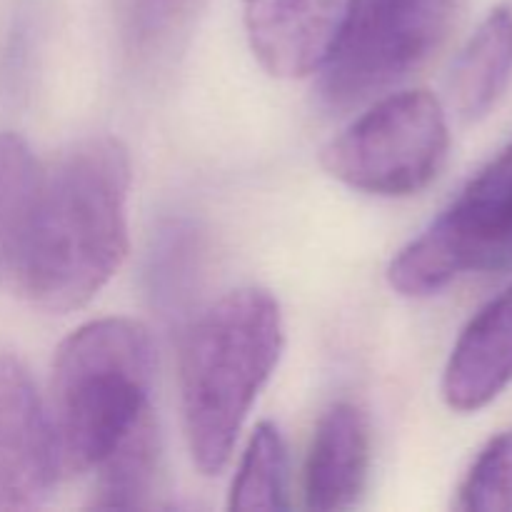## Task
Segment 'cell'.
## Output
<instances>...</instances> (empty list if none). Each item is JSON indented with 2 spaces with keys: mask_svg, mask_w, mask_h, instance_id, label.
<instances>
[{
  "mask_svg": "<svg viewBox=\"0 0 512 512\" xmlns=\"http://www.w3.org/2000/svg\"><path fill=\"white\" fill-rule=\"evenodd\" d=\"M130 158L120 140H80L43 175L33 233L15 290L70 313L108 285L128 255Z\"/></svg>",
  "mask_w": 512,
  "mask_h": 512,
  "instance_id": "6da1fadb",
  "label": "cell"
},
{
  "mask_svg": "<svg viewBox=\"0 0 512 512\" xmlns=\"http://www.w3.org/2000/svg\"><path fill=\"white\" fill-rule=\"evenodd\" d=\"M285 345L280 303L263 288L223 295L193 320L180 353V408L203 475L228 465L240 430Z\"/></svg>",
  "mask_w": 512,
  "mask_h": 512,
  "instance_id": "7a4b0ae2",
  "label": "cell"
},
{
  "mask_svg": "<svg viewBox=\"0 0 512 512\" xmlns=\"http://www.w3.org/2000/svg\"><path fill=\"white\" fill-rule=\"evenodd\" d=\"M153 340L128 318L85 323L60 343L48 418L65 473L95 470L150 413Z\"/></svg>",
  "mask_w": 512,
  "mask_h": 512,
  "instance_id": "3957f363",
  "label": "cell"
},
{
  "mask_svg": "<svg viewBox=\"0 0 512 512\" xmlns=\"http://www.w3.org/2000/svg\"><path fill=\"white\" fill-rule=\"evenodd\" d=\"M512 265V140L463 193L405 245L388 268L390 288L428 298L463 275Z\"/></svg>",
  "mask_w": 512,
  "mask_h": 512,
  "instance_id": "277c9868",
  "label": "cell"
},
{
  "mask_svg": "<svg viewBox=\"0 0 512 512\" xmlns=\"http://www.w3.org/2000/svg\"><path fill=\"white\" fill-rule=\"evenodd\" d=\"M463 0H353L323 60L320 93L350 108L425 63L448 38Z\"/></svg>",
  "mask_w": 512,
  "mask_h": 512,
  "instance_id": "5b68a950",
  "label": "cell"
},
{
  "mask_svg": "<svg viewBox=\"0 0 512 512\" xmlns=\"http://www.w3.org/2000/svg\"><path fill=\"white\" fill-rule=\"evenodd\" d=\"M450 148L443 105L428 90L388 95L323 150V168L348 188L405 198L438 178Z\"/></svg>",
  "mask_w": 512,
  "mask_h": 512,
  "instance_id": "8992f818",
  "label": "cell"
},
{
  "mask_svg": "<svg viewBox=\"0 0 512 512\" xmlns=\"http://www.w3.org/2000/svg\"><path fill=\"white\" fill-rule=\"evenodd\" d=\"M63 473L48 408L13 355L0 353V510L43 505Z\"/></svg>",
  "mask_w": 512,
  "mask_h": 512,
  "instance_id": "52a82bcc",
  "label": "cell"
},
{
  "mask_svg": "<svg viewBox=\"0 0 512 512\" xmlns=\"http://www.w3.org/2000/svg\"><path fill=\"white\" fill-rule=\"evenodd\" d=\"M353 0H243L258 63L275 78H303L323 65Z\"/></svg>",
  "mask_w": 512,
  "mask_h": 512,
  "instance_id": "ba28073f",
  "label": "cell"
},
{
  "mask_svg": "<svg viewBox=\"0 0 512 512\" xmlns=\"http://www.w3.org/2000/svg\"><path fill=\"white\" fill-rule=\"evenodd\" d=\"M512 385V285L490 300L460 333L443 373V398L475 413Z\"/></svg>",
  "mask_w": 512,
  "mask_h": 512,
  "instance_id": "9c48e42d",
  "label": "cell"
},
{
  "mask_svg": "<svg viewBox=\"0 0 512 512\" xmlns=\"http://www.w3.org/2000/svg\"><path fill=\"white\" fill-rule=\"evenodd\" d=\"M370 475V423L363 408L340 400L315 428L305 463V505L348 510L365 493Z\"/></svg>",
  "mask_w": 512,
  "mask_h": 512,
  "instance_id": "30bf717a",
  "label": "cell"
},
{
  "mask_svg": "<svg viewBox=\"0 0 512 512\" xmlns=\"http://www.w3.org/2000/svg\"><path fill=\"white\" fill-rule=\"evenodd\" d=\"M205 270V235L190 218H168L155 228L145 255V293L150 308L168 323L193 310Z\"/></svg>",
  "mask_w": 512,
  "mask_h": 512,
  "instance_id": "8fae6325",
  "label": "cell"
},
{
  "mask_svg": "<svg viewBox=\"0 0 512 512\" xmlns=\"http://www.w3.org/2000/svg\"><path fill=\"white\" fill-rule=\"evenodd\" d=\"M43 175L30 145L0 133V288H13L33 233Z\"/></svg>",
  "mask_w": 512,
  "mask_h": 512,
  "instance_id": "7c38bea8",
  "label": "cell"
},
{
  "mask_svg": "<svg viewBox=\"0 0 512 512\" xmlns=\"http://www.w3.org/2000/svg\"><path fill=\"white\" fill-rule=\"evenodd\" d=\"M512 75V10L495 8L480 23L455 60L450 98L465 120H480L493 110Z\"/></svg>",
  "mask_w": 512,
  "mask_h": 512,
  "instance_id": "4fadbf2b",
  "label": "cell"
},
{
  "mask_svg": "<svg viewBox=\"0 0 512 512\" xmlns=\"http://www.w3.org/2000/svg\"><path fill=\"white\" fill-rule=\"evenodd\" d=\"M160 468V433L150 410L113 453L105 455L95 468L98 478L93 485L90 505L98 510H135L148 508L150 495L158 483Z\"/></svg>",
  "mask_w": 512,
  "mask_h": 512,
  "instance_id": "5bb4252c",
  "label": "cell"
},
{
  "mask_svg": "<svg viewBox=\"0 0 512 512\" xmlns=\"http://www.w3.org/2000/svg\"><path fill=\"white\" fill-rule=\"evenodd\" d=\"M233 510H285L288 503V448L273 423H260L240 460L233 490Z\"/></svg>",
  "mask_w": 512,
  "mask_h": 512,
  "instance_id": "9a60e30c",
  "label": "cell"
},
{
  "mask_svg": "<svg viewBox=\"0 0 512 512\" xmlns=\"http://www.w3.org/2000/svg\"><path fill=\"white\" fill-rule=\"evenodd\" d=\"M200 0H125V50L138 63L160 58L193 20Z\"/></svg>",
  "mask_w": 512,
  "mask_h": 512,
  "instance_id": "2e32d148",
  "label": "cell"
},
{
  "mask_svg": "<svg viewBox=\"0 0 512 512\" xmlns=\"http://www.w3.org/2000/svg\"><path fill=\"white\" fill-rule=\"evenodd\" d=\"M455 508L465 512H512V428L488 440L465 473Z\"/></svg>",
  "mask_w": 512,
  "mask_h": 512,
  "instance_id": "e0dca14e",
  "label": "cell"
}]
</instances>
